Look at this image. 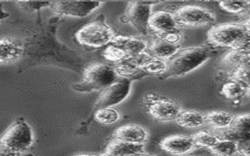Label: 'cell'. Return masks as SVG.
Here are the masks:
<instances>
[{"label": "cell", "mask_w": 250, "mask_h": 156, "mask_svg": "<svg viewBox=\"0 0 250 156\" xmlns=\"http://www.w3.org/2000/svg\"><path fill=\"white\" fill-rule=\"evenodd\" d=\"M175 121L185 128H198L207 123L206 115L195 110H182Z\"/></svg>", "instance_id": "19"}, {"label": "cell", "mask_w": 250, "mask_h": 156, "mask_svg": "<svg viewBox=\"0 0 250 156\" xmlns=\"http://www.w3.org/2000/svg\"><path fill=\"white\" fill-rule=\"evenodd\" d=\"M94 156V155H78V156Z\"/></svg>", "instance_id": "35"}, {"label": "cell", "mask_w": 250, "mask_h": 156, "mask_svg": "<svg viewBox=\"0 0 250 156\" xmlns=\"http://www.w3.org/2000/svg\"><path fill=\"white\" fill-rule=\"evenodd\" d=\"M115 37L113 30L101 18L86 24L76 34L77 40L81 45L92 48L106 45Z\"/></svg>", "instance_id": "4"}, {"label": "cell", "mask_w": 250, "mask_h": 156, "mask_svg": "<svg viewBox=\"0 0 250 156\" xmlns=\"http://www.w3.org/2000/svg\"><path fill=\"white\" fill-rule=\"evenodd\" d=\"M144 101L148 105V113L155 119L163 123L176 120L181 112L183 110L174 101L159 98L152 94L146 96Z\"/></svg>", "instance_id": "8"}, {"label": "cell", "mask_w": 250, "mask_h": 156, "mask_svg": "<svg viewBox=\"0 0 250 156\" xmlns=\"http://www.w3.org/2000/svg\"><path fill=\"white\" fill-rule=\"evenodd\" d=\"M95 119L102 124L110 125L119 120L120 114L115 109L104 108L98 109L95 113Z\"/></svg>", "instance_id": "26"}, {"label": "cell", "mask_w": 250, "mask_h": 156, "mask_svg": "<svg viewBox=\"0 0 250 156\" xmlns=\"http://www.w3.org/2000/svg\"><path fill=\"white\" fill-rule=\"evenodd\" d=\"M159 2H131L127 4L125 14L121 20L125 23H130L142 35L148 33V21L150 18L151 6Z\"/></svg>", "instance_id": "6"}, {"label": "cell", "mask_w": 250, "mask_h": 156, "mask_svg": "<svg viewBox=\"0 0 250 156\" xmlns=\"http://www.w3.org/2000/svg\"><path fill=\"white\" fill-rule=\"evenodd\" d=\"M247 30L243 23H226L211 27L208 31V39L213 45L229 47L232 49L234 44L245 35Z\"/></svg>", "instance_id": "5"}, {"label": "cell", "mask_w": 250, "mask_h": 156, "mask_svg": "<svg viewBox=\"0 0 250 156\" xmlns=\"http://www.w3.org/2000/svg\"><path fill=\"white\" fill-rule=\"evenodd\" d=\"M246 13H248V14H250V6H249L248 10H247V11H246Z\"/></svg>", "instance_id": "36"}, {"label": "cell", "mask_w": 250, "mask_h": 156, "mask_svg": "<svg viewBox=\"0 0 250 156\" xmlns=\"http://www.w3.org/2000/svg\"><path fill=\"white\" fill-rule=\"evenodd\" d=\"M174 18L178 25L201 27L213 23L215 17L210 10L193 5L182 6L174 12Z\"/></svg>", "instance_id": "7"}, {"label": "cell", "mask_w": 250, "mask_h": 156, "mask_svg": "<svg viewBox=\"0 0 250 156\" xmlns=\"http://www.w3.org/2000/svg\"><path fill=\"white\" fill-rule=\"evenodd\" d=\"M215 156H235L238 153V144L232 140H220L209 149Z\"/></svg>", "instance_id": "24"}, {"label": "cell", "mask_w": 250, "mask_h": 156, "mask_svg": "<svg viewBox=\"0 0 250 156\" xmlns=\"http://www.w3.org/2000/svg\"><path fill=\"white\" fill-rule=\"evenodd\" d=\"M238 144V153L242 156H250V140H244Z\"/></svg>", "instance_id": "32"}, {"label": "cell", "mask_w": 250, "mask_h": 156, "mask_svg": "<svg viewBox=\"0 0 250 156\" xmlns=\"http://www.w3.org/2000/svg\"><path fill=\"white\" fill-rule=\"evenodd\" d=\"M180 49V45H173L157 38L151 42L148 47V54L154 58L167 61L175 56Z\"/></svg>", "instance_id": "15"}, {"label": "cell", "mask_w": 250, "mask_h": 156, "mask_svg": "<svg viewBox=\"0 0 250 156\" xmlns=\"http://www.w3.org/2000/svg\"><path fill=\"white\" fill-rule=\"evenodd\" d=\"M103 55H104V58L105 59H107L108 61H110V62H117V63L129 59L127 55L123 50H121L120 48L113 45V44L109 45L105 49Z\"/></svg>", "instance_id": "27"}, {"label": "cell", "mask_w": 250, "mask_h": 156, "mask_svg": "<svg viewBox=\"0 0 250 156\" xmlns=\"http://www.w3.org/2000/svg\"><path fill=\"white\" fill-rule=\"evenodd\" d=\"M223 10L230 14H240L246 12L250 5V2H221L219 3Z\"/></svg>", "instance_id": "29"}, {"label": "cell", "mask_w": 250, "mask_h": 156, "mask_svg": "<svg viewBox=\"0 0 250 156\" xmlns=\"http://www.w3.org/2000/svg\"><path fill=\"white\" fill-rule=\"evenodd\" d=\"M230 79L239 82L250 91V62L234 70Z\"/></svg>", "instance_id": "28"}, {"label": "cell", "mask_w": 250, "mask_h": 156, "mask_svg": "<svg viewBox=\"0 0 250 156\" xmlns=\"http://www.w3.org/2000/svg\"><path fill=\"white\" fill-rule=\"evenodd\" d=\"M156 35H157V38H159V39H163L167 42L170 43L173 45H180V42H181L182 39V34L180 33L178 30Z\"/></svg>", "instance_id": "30"}, {"label": "cell", "mask_w": 250, "mask_h": 156, "mask_svg": "<svg viewBox=\"0 0 250 156\" xmlns=\"http://www.w3.org/2000/svg\"><path fill=\"white\" fill-rule=\"evenodd\" d=\"M2 63H11L18 60L23 53V45L20 41L10 38H3L0 41Z\"/></svg>", "instance_id": "16"}, {"label": "cell", "mask_w": 250, "mask_h": 156, "mask_svg": "<svg viewBox=\"0 0 250 156\" xmlns=\"http://www.w3.org/2000/svg\"><path fill=\"white\" fill-rule=\"evenodd\" d=\"M118 78L115 69L108 65L96 63L88 66L84 70L83 80L73 86L79 92H91L104 91L115 83Z\"/></svg>", "instance_id": "2"}, {"label": "cell", "mask_w": 250, "mask_h": 156, "mask_svg": "<svg viewBox=\"0 0 250 156\" xmlns=\"http://www.w3.org/2000/svg\"><path fill=\"white\" fill-rule=\"evenodd\" d=\"M33 144V133L30 125L23 119L16 120L1 137L3 152L17 154L27 150Z\"/></svg>", "instance_id": "3"}, {"label": "cell", "mask_w": 250, "mask_h": 156, "mask_svg": "<svg viewBox=\"0 0 250 156\" xmlns=\"http://www.w3.org/2000/svg\"><path fill=\"white\" fill-rule=\"evenodd\" d=\"M249 92L250 90L248 88L232 79L224 84L221 90V95L234 104L240 103Z\"/></svg>", "instance_id": "18"}, {"label": "cell", "mask_w": 250, "mask_h": 156, "mask_svg": "<svg viewBox=\"0 0 250 156\" xmlns=\"http://www.w3.org/2000/svg\"><path fill=\"white\" fill-rule=\"evenodd\" d=\"M222 61L227 66L234 67L235 70L250 62V52L232 49L224 57Z\"/></svg>", "instance_id": "22"}, {"label": "cell", "mask_w": 250, "mask_h": 156, "mask_svg": "<svg viewBox=\"0 0 250 156\" xmlns=\"http://www.w3.org/2000/svg\"><path fill=\"white\" fill-rule=\"evenodd\" d=\"M160 148L174 156H183L195 149L196 144L191 136L186 135H171L163 139Z\"/></svg>", "instance_id": "11"}, {"label": "cell", "mask_w": 250, "mask_h": 156, "mask_svg": "<svg viewBox=\"0 0 250 156\" xmlns=\"http://www.w3.org/2000/svg\"><path fill=\"white\" fill-rule=\"evenodd\" d=\"M153 156L152 155L148 154V153H146V152H136V153H134V154L130 155V156Z\"/></svg>", "instance_id": "33"}, {"label": "cell", "mask_w": 250, "mask_h": 156, "mask_svg": "<svg viewBox=\"0 0 250 156\" xmlns=\"http://www.w3.org/2000/svg\"><path fill=\"white\" fill-rule=\"evenodd\" d=\"M131 80L122 78L117 80L102 92L97 102L96 109L110 108L125 101L131 92Z\"/></svg>", "instance_id": "9"}, {"label": "cell", "mask_w": 250, "mask_h": 156, "mask_svg": "<svg viewBox=\"0 0 250 156\" xmlns=\"http://www.w3.org/2000/svg\"><path fill=\"white\" fill-rule=\"evenodd\" d=\"M234 116L221 110L211 111L206 114L207 123L210 125L212 129H225L230 127Z\"/></svg>", "instance_id": "21"}, {"label": "cell", "mask_w": 250, "mask_h": 156, "mask_svg": "<svg viewBox=\"0 0 250 156\" xmlns=\"http://www.w3.org/2000/svg\"><path fill=\"white\" fill-rule=\"evenodd\" d=\"M148 27L157 35H161L178 30V23L176 21L174 14L160 10L152 13L148 21Z\"/></svg>", "instance_id": "13"}, {"label": "cell", "mask_w": 250, "mask_h": 156, "mask_svg": "<svg viewBox=\"0 0 250 156\" xmlns=\"http://www.w3.org/2000/svg\"><path fill=\"white\" fill-rule=\"evenodd\" d=\"M114 138L135 144H144L148 139L146 130L137 124H127L114 132Z\"/></svg>", "instance_id": "14"}, {"label": "cell", "mask_w": 250, "mask_h": 156, "mask_svg": "<svg viewBox=\"0 0 250 156\" xmlns=\"http://www.w3.org/2000/svg\"><path fill=\"white\" fill-rule=\"evenodd\" d=\"M111 44L123 50L129 59L137 58L146 53L148 45L143 39L129 36H116Z\"/></svg>", "instance_id": "12"}, {"label": "cell", "mask_w": 250, "mask_h": 156, "mask_svg": "<svg viewBox=\"0 0 250 156\" xmlns=\"http://www.w3.org/2000/svg\"><path fill=\"white\" fill-rule=\"evenodd\" d=\"M102 5L100 2L56 1L51 2L50 8L59 15L72 18H84Z\"/></svg>", "instance_id": "10"}, {"label": "cell", "mask_w": 250, "mask_h": 156, "mask_svg": "<svg viewBox=\"0 0 250 156\" xmlns=\"http://www.w3.org/2000/svg\"><path fill=\"white\" fill-rule=\"evenodd\" d=\"M144 144H135L114 138L108 144L102 156H127L143 152Z\"/></svg>", "instance_id": "17"}, {"label": "cell", "mask_w": 250, "mask_h": 156, "mask_svg": "<svg viewBox=\"0 0 250 156\" xmlns=\"http://www.w3.org/2000/svg\"><path fill=\"white\" fill-rule=\"evenodd\" d=\"M229 127L234 132L244 136L247 140H250V113L234 116Z\"/></svg>", "instance_id": "23"}, {"label": "cell", "mask_w": 250, "mask_h": 156, "mask_svg": "<svg viewBox=\"0 0 250 156\" xmlns=\"http://www.w3.org/2000/svg\"><path fill=\"white\" fill-rule=\"evenodd\" d=\"M243 24L246 27V30L250 32V18L246 20V21L243 22Z\"/></svg>", "instance_id": "34"}, {"label": "cell", "mask_w": 250, "mask_h": 156, "mask_svg": "<svg viewBox=\"0 0 250 156\" xmlns=\"http://www.w3.org/2000/svg\"><path fill=\"white\" fill-rule=\"evenodd\" d=\"M211 57V49L207 46L188 47L181 49L177 54L167 61L165 78H176L189 74L199 68Z\"/></svg>", "instance_id": "1"}, {"label": "cell", "mask_w": 250, "mask_h": 156, "mask_svg": "<svg viewBox=\"0 0 250 156\" xmlns=\"http://www.w3.org/2000/svg\"></svg>", "instance_id": "37"}, {"label": "cell", "mask_w": 250, "mask_h": 156, "mask_svg": "<svg viewBox=\"0 0 250 156\" xmlns=\"http://www.w3.org/2000/svg\"><path fill=\"white\" fill-rule=\"evenodd\" d=\"M194 142L197 147H203L210 149L212 147L218 142L220 139L217 137L213 132L209 131H201L195 133V135L191 136Z\"/></svg>", "instance_id": "25"}, {"label": "cell", "mask_w": 250, "mask_h": 156, "mask_svg": "<svg viewBox=\"0 0 250 156\" xmlns=\"http://www.w3.org/2000/svg\"><path fill=\"white\" fill-rule=\"evenodd\" d=\"M235 50L250 52V32L246 31L245 35L241 38L233 46L232 49Z\"/></svg>", "instance_id": "31"}, {"label": "cell", "mask_w": 250, "mask_h": 156, "mask_svg": "<svg viewBox=\"0 0 250 156\" xmlns=\"http://www.w3.org/2000/svg\"><path fill=\"white\" fill-rule=\"evenodd\" d=\"M167 66V61L154 58L147 53L145 55L140 64L141 70L143 72L152 75H163L166 72Z\"/></svg>", "instance_id": "20"}]
</instances>
